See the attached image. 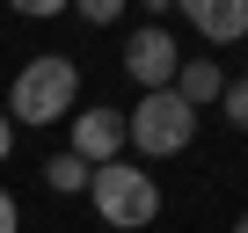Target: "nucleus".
<instances>
[{
	"label": "nucleus",
	"mask_w": 248,
	"mask_h": 233,
	"mask_svg": "<svg viewBox=\"0 0 248 233\" xmlns=\"http://www.w3.org/2000/svg\"><path fill=\"white\" fill-rule=\"evenodd\" d=\"M219 116H226V124H233V131H248V73L219 87Z\"/></svg>",
	"instance_id": "1a4fd4ad"
},
{
	"label": "nucleus",
	"mask_w": 248,
	"mask_h": 233,
	"mask_svg": "<svg viewBox=\"0 0 248 233\" xmlns=\"http://www.w3.org/2000/svg\"><path fill=\"white\" fill-rule=\"evenodd\" d=\"M73 124V160H88V168H109L117 153H124V109H109V102H88V109H73L66 116Z\"/></svg>",
	"instance_id": "39448f33"
},
{
	"label": "nucleus",
	"mask_w": 248,
	"mask_h": 233,
	"mask_svg": "<svg viewBox=\"0 0 248 233\" xmlns=\"http://www.w3.org/2000/svg\"><path fill=\"white\" fill-rule=\"evenodd\" d=\"M88 175H95V168L73 160V153H51V160H44V182H51L59 197H88Z\"/></svg>",
	"instance_id": "6e6552de"
},
{
	"label": "nucleus",
	"mask_w": 248,
	"mask_h": 233,
	"mask_svg": "<svg viewBox=\"0 0 248 233\" xmlns=\"http://www.w3.org/2000/svg\"><path fill=\"white\" fill-rule=\"evenodd\" d=\"M0 233H22V211H15V197L0 189Z\"/></svg>",
	"instance_id": "9b49d317"
},
{
	"label": "nucleus",
	"mask_w": 248,
	"mask_h": 233,
	"mask_svg": "<svg viewBox=\"0 0 248 233\" xmlns=\"http://www.w3.org/2000/svg\"><path fill=\"white\" fill-rule=\"evenodd\" d=\"M73 102H80V66L66 51H37L8 87V124H37L44 131L59 116H73Z\"/></svg>",
	"instance_id": "f257e3e1"
},
{
	"label": "nucleus",
	"mask_w": 248,
	"mask_h": 233,
	"mask_svg": "<svg viewBox=\"0 0 248 233\" xmlns=\"http://www.w3.org/2000/svg\"><path fill=\"white\" fill-rule=\"evenodd\" d=\"M175 66H183V44H175L161 22H139L132 37H124V73L139 80V95H161V87H175Z\"/></svg>",
	"instance_id": "20e7f679"
},
{
	"label": "nucleus",
	"mask_w": 248,
	"mask_h": 233,
	"mask_svg": "<svg viewBox=\"0 0 248 233\" xmlns=\"http://www.w3.org/2000/svg\"><path fill=\"white\" fill-rule=\"evenodd\" d=\"M88 197H95V218H102L109 233H139V226L161 218V182H154V168H139V160L95 168V175H88Z\"/></svg>",
	"instance_id": "f03ea898"
},
{
	"label": "nucleus",
	"mask_w": 248,
	"mask_h": 233,
	"mask_svg": "<svg viewBox=\"0 0 248 233\" xmlns=\"http://www.w3.org/2000/svg\"><path fill=\"white\" fill-rule=\"evenodd\" d=\"M233 233H248V211H241V218H233Z\"/></svg>",
	"instance_id": "ddd939ff"
},
{
	"label": "nucleus",
	"mask_w": 248,
	"mask_h": 233,
	"mask_svg": "<svg viewBox=\"0 0 248 233\" xmlns=\"http://www.w3.org/2000/svg\"><path fill=\"white\" fill-rule=\"evenodd\" d=\"M73 15H80L88 29H102V22H117V15H124V0H80Z\"/></svg>",
	"instance_id": "9d476101"
},
{
	"label": "nucleus",
	"mask_w": 248,
	"mask_h": 233,
	"mask_svg": "<svg viewBox=\"0 0 248 233\" xmlns=\"http://www.w3.org/2000/svg\"><path fill=\"white\" fill-rule=\"evenodd\" d=\"M190 139H197V109L175 87L139 95L132 109H124V146H139L146 160H175V153H190Z\"/></svg>",
	"instance_id": "7ed1b4c3"
},
{
	"label": "nucleus",
	"mask_w": 248,
	"mask_h": 233,
	"mask_svg": "<svg viewBox=\"0 0 248 233\" xmlns=\"http://www.w3.org/2000/svg\"><path fill=\"white\" fill-rule=\"evenodd\" d=\"M15 153V124H8V109H0V160Z\"/></svg>",
	"instance_id": "f8f14e48"
},
{
	"label": "nucleus",
	"mask_w": 248,
	"mask_h": 233,
	"mask_svg": "<svg viewBox=\"0 0 248 233\" xmlns=\"http://www.w3.org/2000/svg\"><path fill=\"white\" fill-rule=\"evenodd\" d=\"M219 87H226V73H219L212 58H183V66H175V95H183L190 109H212Z\"/></svg>",
	"instance_id": "0eeeda50"
},
{
	"label": "nucleus",
	"mask_w": 248,
	"mask_h": 233,
	"mask_svg": "<svg viewBox=\"0 0 248 233\" xmlns=\"http://www.w3.org/2000/svg\"><path fill=\"white\" fill-rule=\"evenodd\" d=\"M183 22L204 44H241L248 37V0H183Z\"/></svg>",
	"instance_id": "423d86ee"
}]
</instances>
